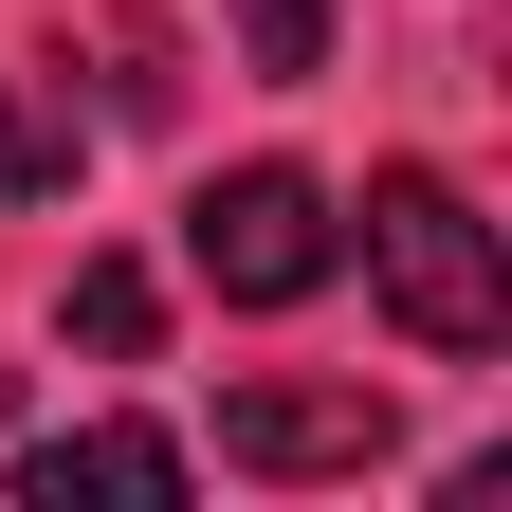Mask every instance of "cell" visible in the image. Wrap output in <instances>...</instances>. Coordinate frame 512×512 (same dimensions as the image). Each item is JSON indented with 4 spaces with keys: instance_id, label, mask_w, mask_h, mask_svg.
I'll list each match as a JSON object with an SVG mask.
<instances>
[{
    "instance_id": "6da1fadb",
    "label": "cell",
    "mask_w": 512,
    "mask_h": 512,
    "mask_svg": "<svg viewBox=\"0 0 512 512\" xmlns=\"http://www.w3.org/2000/svg\"><path fill=\"white\" fill-rule=\"evenodd\" d=\"M366 293L403 311V348H439V366H476L512 330V256H494V220L439 165H384L366 183Z\"/></svg>"
},
{
    "instance_id": "7a4b0ae2",
    "label": "cell",
    "mask_w": 512,
    "mask_h": 512,
    "mask_svg": "<svg viewBox=\"0 0 512 512\" xmlns=\"http://www.w3.org/2000/svg\"><path fill=\"white\" fill-rule=\"evenodd\" d=\"M183 275H202L220 311H311L348 275V220H330L311 165H220L202 202H183Z\"/></svg>"
},
{
    "instance_id": "3957f363",
    "label": "cell",
    "mask_w": 512,
    "mask_h": 512,
    "mask_svg": "<svg viewBox=\"0 0 512 512\" xmlns=\"http://www.w3.org/2000/svg\"><path fill=\"white\" fill-rule=\"evenodd\" d=\"M366 458H403L384 384H238L220 403V476H366Z\"/></svg>"
},
{
    "instance_id": "277c9868",
    "label": "cell",
    "mask_w": 512,
    "mask_h": 512,
    "mask_svg": "<svg viewBox=\"0 0 512 512\" xmlns=\"http://www.w3.org/2000/svg\"><path fill=\"white\" fill-rule=\"evenodd\" d=\"M202 458H183L165 421H74V439H19V494L37 512H74V494H183Z\"/></svg>"
},
{
    "instance_id": "5b68a950",
    "label": "cell",
    "mask_w": 512,
    "mask_h": 512,
    "mask_svg": "<svg viewBox=\"0 0 512 512\" xmlns=\"http://www.w3.org/2000/svg\"><path fill=\"white\" fill-rule=\"evenodd\" d=\"M330 19H348V0H238V74H330Z\"/></svg>"
},
{
    "instance_id": "8992f818",
    "label": "cell",
    "mask_w": 512,
    "mask_h": 512,
    "mask_svg": "<svg viewBox=\"0 0 512 512\" xmlns=\"http://www.w3.org/2000/svg\"><path fill=\"white\" fill-rule=\"evenodd\" d=\"M55 183H74V128L37 92H0V202H55Z\"/></svg>"
},
{
    "instance_id": "52a82bcc",
    "label": "cell",
    "mask_w": 512,
    "mask_h": 512,
    "mask_svg": "<svg viewBox=\"0 0 512 512\" xmlns=\"http://www.w3.org/2000/svg\"><path fill=\"white\" fill-rule=\"evenodd\" d=\"M74 330H92L110 366H128V348H147V330H165V293H147V275H128V256H92V275H74Z\"/></svg>"
}]
</instances>
